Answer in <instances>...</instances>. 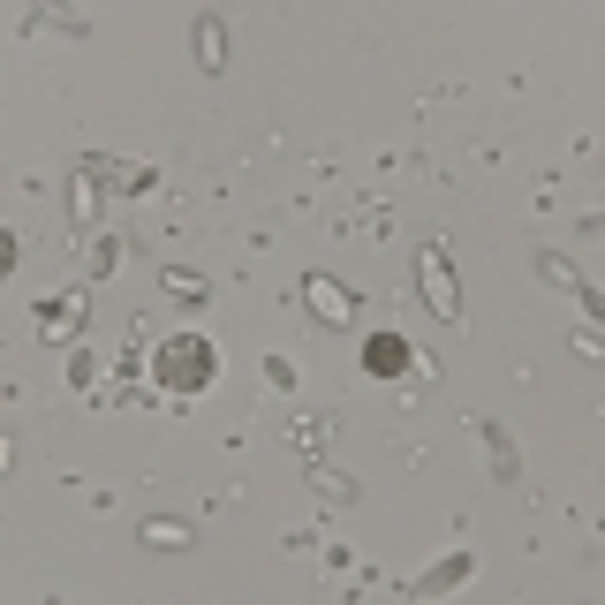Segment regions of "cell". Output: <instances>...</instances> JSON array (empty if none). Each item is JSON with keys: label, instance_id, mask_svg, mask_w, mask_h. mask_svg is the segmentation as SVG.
<instances>
[{"label": "cell", "instance_id": "6da1fadb", "mask_svg": "<svg viewBox=\"0 0 605 605\" xmlns=\"http://www.w3.org/2000/svg\"><path fill=\"white\" fill-rule=\"evenodd\" d=\"M152 379H160V393H174V401L205 393L213 387V341H205V334H174V341H160Z\"/></svg>", "mask_w": 605, "mask_h": 605}, {"label": "cell", "instance_id": "7a4b0ae2", "mask_svg": "<svg viewBox=\"0 0 605 605\" xmlns=\"http://www.w3.org/2000/svg\"><path fill=\"white\" fill-rule=\"evenodd\" d=\"M417 296L432 302V318H462V288H454V265L439 243H417Z\"/></svg>", "mask_w": 605, "mask_h": 605}, {"label": "cell", "instance_id": "3957f363", "mask_svg": "<svg viewBox=\"0 0 605 605\" xmlns=\"http://www.w3.org/2000/svg\"><path fill=\"white\" fill-rule=\"evenodd\" d=\"M302 310L318 318V326H334V334H356V296H348L334 273H302Z\"/></svg>", "mask_w": 605, "mask_h": 605}, {"label": "cell", "instance_id": "277c9868", "mask_svg": "<svg viewBox=\"0 0 605 605\" xmlns=\"http://www.w3.org/2000/svg\"><path fill=\"white\" fill-rule=\"evenodd\" d=\"M409 363H417V348L401 334H363V371L371 379H409Z\"/></svg>", "mask_w": 605, "mask_h": 605}, {"label": "cell", "instance_id": "5b68a950", "mask_svg": "<svg viewBox=\"0 0 605 605\" xmlns=\"http://www.w3.org/2000/svg\"><path fill=\"white\" fill-rule=\"evenodd\" d=\"M84 296H45L39 302V341H76L84 334Z\"/></svg>", "mask_w": 605, "mask_h": 605}, {"label": "cell", "instance_id": "8992f818", "mask_svg": "<svg viewBox=\"0 0 605 605\" xmlns=\"http://www.w3.org/2000/svg\"><path fill=\"white\" fill-rule=\"evenodd\" d=\"M537 273H545L553 288H567V296L583 302L591 318H598V310H605V302H598V288H591V280H583V273H575V265H567V258H553V250H537Z\"/></svg>", "mask_w": 605, "mask_h": 605}, {"label": "cell", "instance_id": "52a82bcc", "mask_svg": "<svg viewBox=\"0 0 605 605\" xmlns=\"http://www.w3.org/2000/svg\"><path fill=\"white\" fill-rule=\"evenodd\" d=\"M476 439H484V454H492V470H500V484H515L522 462H515V439L500 432V424H476Z\"/></svg>", "mask_w": 605, "mask_h": 605}, {"label": "cell", "instance_id": "ba28073f", "mask_svg": "<svg viewBox=\"0 0 605 605\" xmlns=\"http://www.w3.org/2000/svg\"><path fill=\"white\" fill-rule=\"evenodd\" d=\"M160 288H167V296H182V310H197V302H205V273H189V265H167V273H160Z\"/></svg>", "mask_w": 605, "mask_h": 605}, {"label": "cell", "instance_id": "9c48e42d", "mask_svg": "<svg viewBox=\"0 0 605 605\" xmlns=\"http://www.w3.org/2000/svg\"><path fill=\"white\" fill-rule=\"evenodd\" d=\"M462 575H470V553H454V561H447V567H432V575H417L409 591H417V598H439V591H454Z\"/></svg>", "mask_w": 605, "mask_h": 605}, {"label": "cell", "instance_id": "30bf717a", "mask_svg": "<svg viewBox=\"0 0 605 605\" xmlns=\"http://www.w3.org/2000/svg\"><path fill=\"white\" fill-rule=\"evenodd\" d=\"M144 545H160V553H182V545H189V530H182V522H144Z\"/></svg>", "mask_w": 605, "mask_h": 605}, {"label": "cell", "instance_id": "8fae6325", "mask_svg": "<svg viewBox=\"0 0 605 605\" xmlns=\"http://www.w3.org/2000/svg\"><path fill=\"white\" fill-rule=\"evenodd\" d=\"M197 53H205V69H219V53H227V31H219L213 16L197 23Z\"/></svg>", "mask_w": 605, "mask_h": 605}, {"label": "cell", "instance_id": "7c38bea8", "mask_svg": "<svg viewBox=\"0 0 605 605\" xmlns=\"http://www.w3.org/2000/svg\"><path fill=\"white\" fill-rule=\"evenodd\" d=\"M318 500H326V507H348V476H334V470H318Z\"/></svg>", "mask_w": 605, "mask_h": 605}, {"label": "cell", "instance_id": "4fadbf2b", "mask_svg": "<svg viewBox=\"0 0 605 605\" xmlns=\"http://www.w3.org/2000/svg\"><path fill=\"white\" fill-rule=\"evenodd\" d=\"M288 439H296V454H326V424H296Z\"/></svg>", "mask_w": 605, "mask_h": 605}]
</instances>
